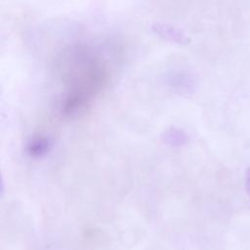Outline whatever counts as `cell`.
Returning a JSON list of instances; mask_svg holds the SVG:
<instances>
[{
	"label": "cell",
	"instance_id": "obj_3",
	"mask_svg": "<svg viewBox=\"0 0 250 250\" xmlns=\"http://www.w3.org/2000/svg\"><path fill=\"white\" fill-rule=\"evenodd\" d=\"M245 187H246V190L250 196V167L246 170V173H245Z\"/></svg>",
	"mask_w": 250,
	"mask_h": 250
},
{
	"label": "cell",
	"instance_id": "obj_2",
	"mask_svg": "<svg viewBox=\"0 0 250 250\" xmlns=\"http://www.w3.org/2000/svg\"><path fill=\"white\" fill-rule=\"evenodd\" d=\"M48 146H49V142L47 139L42 138V137L36 138L28 145L29 152L31 154L40 155L41 153H44L46 151V149H48Z\"/></svg>",
	"mask_w": 250,
	"mask_h": 250
},
{
	"label": "cell",
	"instance_id": "obj_1",
	"mask_svg": "<svg viewBox=\"0 0 250 250\" xmlns=\"http://www.w3.org/2000/svg\"><path fill=\"white\" fill-rule=\"evenodd\" d=\"M151 30L160 38L169 42H173L179 45H187L190 42V38L183 29L170 24L154 22L151 25Z\"/></svg>",
	"mask_w": 250,
	"mask_h": 250
}]
</instances>
